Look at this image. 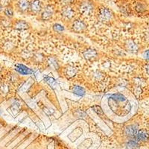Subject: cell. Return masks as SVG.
<instances>
[{
	"label": "cell",
	"instance_id": "6da1fadb",
	"mask_svg": "<svg viewBox=\"0 0 149 149\" xmlns=\"http://www.w3.org/2000/svg\"><path fill=\"white\" fill-rule=\"evenodd\" d=\"M98 19L102 22H108L112 18V12L106 8H102L98 12Z\"/></svg>",
	"mask_w": 149,
	"mask_h": 149
},
{
	"label": "cell",
	"instance_id": "7a4b0ae2",
	"mask_svg": "<svg viewBox=\"0 0 149 149\" xmlns=\"http://www.w3.org/2000/svg\"><path fill=\"white\" fill-rule=\"evenodd\" d=\"M94 7L93 5L90 2H84L80 6V11L83 15L90 16L93 14Z\"/></svg>",
	"mask_w": 149,
	"mask_h": 149
},
{
	"label": "cell",
	"instance_id": "3957f363",
	"mask_svg": "<svg viewBox=\"0 0 149 149\" xmlns=\"http://www.w3.org/2000/svg\"><path fill=\"white\" fill-rule=\"evenodd\" d=\"M15 70L18 72L19 74H23V75H28L33 73V70H31L30 68L27 67L25 65L20 64V63H17L15 65Z\"/></svg>",
	"mask_w": 149,
	"mask_h": 149
},
{
	"label": "cell",
	"instance_id": "277c9868",
	"mask_svg": "<svg viewBox=\"0 0 149 149\" xmlns=\"http://www.w3.org/2000/svg\"><path fill=\"white\" fill-rule=\"evenodd\" d=\"M138 127L137 125H130L126 127L125 130V134L127 136H135L138 132Z\"/></svg>",
	"mask_w": 149,
	"mask_h": 149
},
{
	"label": "cell",
	"instance_id": "5b68a950",
	"mask_svg": "<svg viewBox=\"0 0 149 149\" xmlns=\"http://www.w3.org/2000/svg\"><path fill=\"white\" fill-rule=\"evenodd\" d=\"M54 14V8L51 5H48L45 8L42 14V19L45 20H48L49 19H51Z\"/></svg>",
	"mask_w": 149,
	"mask_h": 149
},
{
	"label": "cell",
	"instance_id": "8992f818",
	"mask_svg": "<svg viewBox=\"0 0 149 149\" xmlns=\"http://www.w3.org/2000/svg\"><path fill=\"white\" fill-rule=\"evenodd\" d=\"M136 136L137 140L141 141V142H146L149 139V133L146 130H138Z\"/></svg>",
	"mask_w": 149,
	"mask_h": 149
},
{
	"label": "cell",
	"instance_id": "52a82bcc",
	"mask_svg": "<svg viewBox=\"0 0 149 149\" xmlns=\"http://www.w3.org/2000/svg\"><path fill=\"white\" fill-rule=\"evenodd\" d=\"M72 29L76 32H81L86 29V25L81 20H76L72 25Z\"/></svg>",
	"mask_w": 149,
	"mask_h": 149
},
{
	"label": "cell",
	"instance_id": "ba28073f",
	"mask_svg": "<svg viewBox=\"0 0 149 149\" xmlns=\"http://www.w3.org/2000/svg\"><path fill=\"white\" fill-rule=\"evenodd\" d=\"M74 14V12L70 6H66L62 10V15L67 19H71L73 17Z\"/></svg>",
	"mask_w": 149,
	"mask_h": 149
},
{
	"label": "cell",
	"instance_id": "9c48e42d",
	"mask_svg": "<svg viewBox=\"0 0 149 149\" xmlns=\"http://www.w3.org/2000/svg\"><path fill=\"white\" fill-rule=\"evenodd\" d=\"M31 10L34 13H37V12L40 11L42 9V5H41V2L40 0H34L31 5Z\"/></svg>",
	"mask_w": 149,
	"mask_h": 149
},
{
	"label": "cell",
	"instance_id": "30bf717a",
	"mask_svg": "<svg viewBox=\"0 0 149 149\" xmlns=\"http://www.w3.org/2000/svg\"><path fill=\"white\" fill-rule=\"evenodd\" d=\"M127 149H136L139 148V141L136 139H130L126 144Z\"/></svg>",
	"mask_w": 149,
	"mask_h": 149
},
{
	"label": "cell",
	"instance_id": "8fae6325",
	"mask_svg": "<svg viewBox=\"0 0 149 149\" xmlns=\"http://www.w3.org/2000/svg\"><path fill=\"white\" fill-rule=\"evenodd\" d=\"M18 7L22 11H26L29 8V2L28 0H19L18 2Z\"/></svg>",
	"mask_w": 149,
	"mask_h": 149
},
{
	"label": "cell",
	"instance_id": "7c38bea8",
	"mask_svg": "<svg viewBox=\"0 0 149 149\" xmlns=\"http://www.w3.org/2000/svg\"><path fill=\"white\" fill-rule=\"evenodd\" d=\"M14 27H15L16 29H18V30H26V29H29V24L26 22H25V21L20 20L18 21L15 24Z\"/></svg>",
	"mask_w": 149,
	"mask_h": 149
},
{
	"label": "cell",
	"instance_id": "4fadbf2b",
	"mask_svg": "<svg viewBox=\"0 0 149 149\" xmlns=\"http://www.w3.org/2000/svg\"><path fill=\"white\" fill-rule=\"evenodd\" d=\"M72 93L79 96H83L85 95V90L80 86H74L72 89Z\"/></svg>",
	"mask_w": 149,
	"mask_h": 149
},
{
	"label": "cell",
	"instance_id": "5bb4252c",
	"mask_svg": "<svg viewBox=\"0 0 149 149\" xmlns=\"http://www.w3.org/2000/svg\"><path fill=\"white\" fill-rule=\"evenodd\" d=\"M85 58L86 59H92L93 58H95L97 55L96 51H95L94 49H88L84 53Z\"/></svg>",
	"mask_w": 149,
	"mask_h": 149
},
{
	"label": "cell",
	"instance_id": "9a60e30c",
	"mask_svg": "<svg viewBox=\"0 0 149 149\" xmlns=\"http://www.w3.org/2000/svg\"><path fill=\"white\" fill-rule=\"evenodd\" d=\"M111 98L113 100H114L115 102H125L127 100V98L124 96L123 95L120 94V93H116V94H113V95H111Z\"/></svg>",
	"mask_w": 149,
	"mask_h": 149
},
{
	"label": "cell",
	"instance_id": "2e32d148",
	"mask_svg": "<svg viewBox=\"0 0 149 149\" xmlns=\"http://www.w3.org/2000/svg\"><path fill=\"white\" fill-rule=\"evenodd\" d=\"M44 79H45V81H46L49 86H51L52 88H56V87L58 86V84H57L56 81L53 78H51V77H49V76H46Z\"/></svg>",
	"mask_w": 149,
	"mask_h": 149
},
{
	"label": "cell",
	"instance_id": "e0dca14e",
	"mask_svg": "<svg viewBox=\"0 0 149 149\" xmlns=\"http://www.w3.org/2000/svg\"><path fill=\"white\" fill-rule=\"evenodd\" d=\"M127 47L130 52H136L138 49L137 46H136L134 42H132V41L128 42V43H127Z\"/></svg>",
	"mask_w": 149,
	"mask_h": 149
},
{
	"label": "cell",
	"instance_id": "ac0fdd59",
	"mask_svg": "<svg viewBox=\"0 0 149 149\" xmlns=\"http://www.w3.org/2000/svg\"><path fill=\"white\" fill-rule=\"evenodd\" d=\"M49 64L50 65L52 68L54 70H58V63L54 58H49Z\"/></svg>",
	"mask_w": 149,
	"mask_h": 149
},
{
	"label": "cell",
	"instance_id": "d6986e66",
	"mask_svg": "<svg viewBox=\"0 0 149 149\" xmlns=\"http://www.w3.org/2000/svg\"><path fill=\"white\" fill-rule=\"evenodd\" d=\"M92 109L93 110V111L96 113L98 116H103L104 115V112L103 110L102 109V107L98 105H95V106H93L92 107Z\"/></svg>",
	"mask_w": 149,
	"mask_h": 149
},
{
	"label": "cell",
	"instance_id": "ffe728a7",
	"mask_svg": "<svg viewBox=\"0 0 149 149\" xmlns=\"http://www.w3.org/2000/svg\"><path fill=\"white\" fill-rule=\"evenodd\" d=\"M53 29L55 31L57 32H62L63 30H64V28H63V26H61L60 24H54L53 26Z\"/></svg>",
	"mask_w": 149,
	"mask_h": 149
},
{
	"label": "cell",
	"instance_id": "44dd1931",
	"mask_svg": "<svg viewBox=\"0 0 149 149\" xmlns=\"http://www.w3.org/2000/svg\"><path fill=\"white\" fill-rule=\"evenodd\" d=\"M5 14L8 17H12L14 15V10L10 7H8L5 10Z\"/></svg>",
	"mask_w": 149,
	"mask_h": 149
},
{
	"label": "cell",
	"instance_id": "7402d4cb",
	"mask_svg": "<svg viewBox=\"0 0 149 149\" xmlns=\"http://www.w3.org/2000/svg\"><path fill=\"white\" fill-rule=\"evenodd\" d=\"M73 69H74V68L70 67V68H68L67 70H66V74H67L69 77L73 76V75L75 74V70H74V71L72 72V70Z\"/></svg>",
	"mask_w": 149,
	"mask_h": 149
},
{
	"label": "cell",
	"instance_id": "603a6c76",
	"mask_svg": "<svg viewBox=\"0 0 149 149\" xmlns=\"http://www.w3.org/2000/svg\"><path fill=\"white\" fill-rule=\"evenodd\" d=\"M136 10H137L138 12L144 11V10H145V6L141 3L137 4V5L136 6Z\"/></svg>",
	"mask_w": 149,
	"mask_h": 149
},
{
	"label": "cell",
	"instance_id": "cb8c5ba5",
	"mask_svg": "<svg viewBox=\"0 0 149 149\" xmlns=\"http://www.w3.org/2000/svg\"><path fill=\"white\" fill-rule=\"evenodd\" d=\"M144 57L146 58V59H149V50H148V51H146V52L144 53Z\"/></svg>",
	"mask_w": 149,
	"mask_h": 149
},
{
	"label": "cell",
	"instance_id": "d4e9b609",
	"mask_svg": "<svg viewBox=\"0 0 149 149\" xmlns=\"http://www.w3.org/2000/svg\"><path fill=\"white\" fill-rule=\"evenodd\" d=\"M146 72H147V74H149V63H148V64L146 65Z\"/></svg>",
	"mask_w": 149,
	"mask_h": 149
},
{
	"label": "cell",
	"instance_id": "484cf974",
	"mask_svg": "<svg viewBox=\"0 0 149 149\" xmlns=\"http://www.w3.org/2000/svg\"><path fill=\"white\" fill-rule=\"evenodd\" d=\"M148 140H149V139H148Z\"/></svg>",
	"mask_w": 149,
	"mask_h": 149
}]
</instances>
